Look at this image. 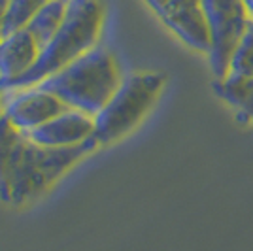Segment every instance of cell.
<instances>
[{
	"label": "cell",
	"mask_w": 253,
	"mask_h": 251,
	"mask_svg": "<svg viewBox=\"0 0 253 251\" xmlns=\"http://www.w3.org/2000/svg\"><path fill=\"white\" fill-rule=\"evenodd\" d=\"M106 23L104 0H70L68 13L59 31L40 49V57L29 72L8 91L43 84L53 74L63 70L78 57L95 49ZM4 91V93H8Z\"/></svg>",
	"instance_id": "6da1fadb"
},
{
	"label": "cell",
	"mask_w": 253,
	"mask_h": 251,
	"mask_svg": "<svg viewBox=\"0 0 253 251\" xmlns=\"http://www.w3.org/2000/svg\"><path fill=\"white\" fill-rule=\"evenodd\" d=\"M123 80L125 76L116 55L96 45L40 85L57 94L68 108L95 117L110 102Z\"/></svg>",
	"instance_id": "7a4b0ae2"
},
{
	"label": "cell",
	"mask_w": 253,
	"mask_h": 251,
	"mask_svg": "<svg viewBox=\"0 0 253 251\" xmlns=\"http://www.w3.org/2000/svg\"><path fill=\"white\" fill-rule=\"evenodd\" d=\"M95 142L76 147H47L23 138L13 161L8 189V204L25 206L45 193L80 161L96 151Z\"/></svg>",
	"instance_id": "3957f363"
},
{
	"label": "cell",
	"mask_w": 253,
	"mask_h": 251,
	"mask_svg": "<svg viewBox=\"0 0 253 251\" xmlns=\"http://www.w3.org/2000/svg\"><path fill=\"white\" fill-rule=\"evenodd\" d=\"M167 85L163 72H134L126 76L110 102L95 115V142L98 147L116 144L136 128Z\"/></svg>",
	"instance_id": "277c9868"
},
{
	"label": "cell",
	"mask_w": 253,
	"mask_h": 251,
	"mask_svg": "<svg viewBox=\"0 0 253 251\" xmlns=\"http://www.w3.org/2000/svg\"><path fill=\"white\" fill-rule=\"evenodd\" d=\"M202 11L210 32L211 70L215 80H223L229 72L232 53L253 17L244 0H202Z\"/></svg>",
	"instance_id": "5b68a950"
},
{
	"label": "cell",
	"mask_w": 253,
	"mask_h": 251,
	"mask_svg": "<svg viewBox=\"0 0 253 251\" xmlns=\"http://www.w3.org/2000/svg\"><path fill=\"white\" fill-rule=\"evenodd\" d=\"M2 94H10L8 100H2V115L25 134L51 121L68 108L57 94L42 85L0 93V96Z\"/></svg>",
	"instance_id": "8992f818"
},
{
	"label": "cell",
	"mask_w": 253,
	"mask_h": 251,
	"mask_svg": "<svg viewBox=\"0 0 253 251\" xmlns=\"http://www.w3.org/2000/svg\"><path fill=\"white\" fill-rule=\"evenodd\" d=\"M161 21L185 45L210 53V32L202 11V0H146Z\"/></svg>",
	"instance_id": "52a82bcc"
},
{
	"label": "cell",
	"mask_w": 253,
	"mask_h": 251,
	"mask_svg": "<svg viewBox=\"0 0 253 251\" xmlns=\"http://www.w3.org/2000/svg\"><path fill=\"white\" fill-rule=\"evenodd\" d=\"M27 136L32 142L47 147H76L95 142V117L74 108H66ZM96 144V142H95Z\"/></svg>",
	"instance_id": "ba28073f"
},
{
	"label": "cell",
	"mask_w": 253,
	"mask_h": 251,
	"mask_svg": "<svg viewBox=\"0 0 253 251\" xmlns=\"http://www.w3.org/2000/svg\"><path fill=\"white\" fill-rule=\"evenodd\" d=\"M40 43L25 27L0 36V93L8 91L36 64Z\"/></svg>",
	"instance_id": "9c48e42d"
},
{
	"label": "cell",
	"mask_w": 253,
	"mask_h": 251,
	"mask_svg": "<svg viewBox=\"0 0 253 251\" xmlns=\"http://www.w3.org/2000/svg\"><path fill=\"white\" fill-rule=\"evenodd\" d=\"M215 93L236 110L238 119L253 123V76H231L215 80Z\"/></svg>",
	"instance_id": "30bf717a"
},
{
	"label": "cell",
	"mask_w": 253,
	"mask_h": 251,
	"mask_svg": "<svg viewBox=\"0 0 253 251\" xmlns=\"http://www.w3.org/2000/svg\"><path fill=\"white\" fill-rule=\"evenodd\" d=\"M25 136H27L25 132L17 130L4 115H0V200L6 204H8V189H10L13 161Z\"/></svg>",
	"instance_id": "8fae6325"
},
{
	"label": "cell",
	"mask_w": 253,
	"mask_h": 251,
	"mask_svg": "<svg viewBox=\"0 0 253 251\" xmlns=\"http://www.w3.org/2000/svg\"><path fill=\"white\" fill-rule=\"evenodd\" d=\"M68 6L70 0H51L32 15L27 29L31 31L34 40L40 43V47H43L53 38V34L59 31L68 13Z\"/></svg>",
	"instance_id": "7c38bea8"
},
{
	"label": "cell",
	"mask_w": 253,
	"mask_h": 251,
	"mask_svg": "<svg viewBox=\"0 0 253 251\" xmlns=\"http://www.w3.org/2000/svg\"><path fill=\"white\" fill-rule=\"evenodd\" d=\"M47 2H51V0H11L10 8L4 15L2 27H0V36L25 29L32 19V15L40 8H43Z\"/></svg>",
	"instance_id": "4fadbf2b"
},
{
	"label": "cell",
	"mask_w": 253,
	"mask_h": 251,
	"mask_svg": "<svg viewBox=\"0 0 253 251\" xmlns=\"http://www.w3.org/2000/svg\"><path fill=\"white\" fill-rule=\"evenodd\" d=\"M246 2V6H248V10H250V15L253 17V0H244Z\"/></svg>",
	"instance_id": "5bb4252c"
},
{
	"label": "cell",
	"mask_w": 253,
	"mask_h": 251,
	"mask_svg": "<svg viewBox=\"0 0 253 251\" xmlns=\"http://www.w3.org/2000/svg\"><path fill=\"white\" fill-rule=\"evenodd\" d=\"M0 115H2V96H0Z\"/></svg>",
	"instance_id": "9a60e30c"
}]
</instances>
